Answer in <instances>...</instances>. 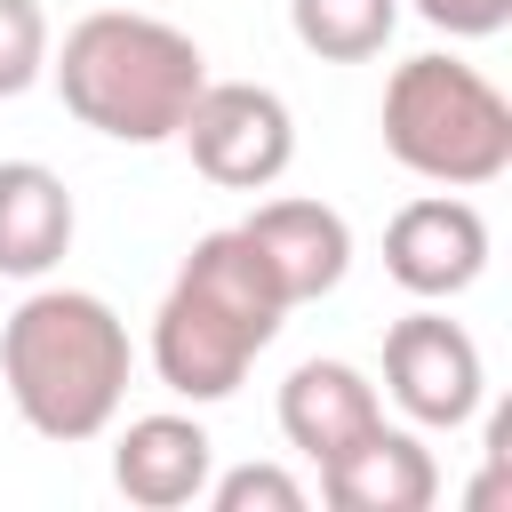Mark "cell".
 Listing matches in <instances>:
<instances>
[{
	"label": "cell",
	"mask_w": 512,
	"mask_h": 512,
	"mask_svg": "<svg viewBox=\"0 0 512 512\" xmlns=\"http://www.w3.org/2000/svg\"><path fill=\"white\" fill-rule=\"evenodd\" d=\"M288 312L296 304L280 296V280L264 272V256L248 248L240 224L200 232L192 256H184V272L168 280V296L152 312V368H160V384L176 400L216 408V400L240 392L248 360L280 336Z\"/></svg>",
	"instance_id": "obj_1"
},
{
	"label": "cell",
	"mask_w": 512,
	"mask_h": 512,
	"mask_svg": "<svg viewBox=\"0 0 512 512\" xmlns=\"http://www.w3.org/2000/svg\"><path fill=\"white\" fill-rule=\"evenodd\" d=\"M128 320L88 288H32L0 320V384L40 440H96L128 400Z\"/></svg>",
	"instance_id": "obj_2"
},
{
	"label": "cell",
	"mask_w": 512,
	"mask_h": 512,
	"mask_svg": "<svg viewBox=\"0 0 512 512\" xmlns=\"http://www.w3.org/2000/svg\"><path fill=\"white\" fill-rule=\"evenodd\" d=\"M56 96L80 128L112 136V144H168L208 80V56L192 32H176L168 16L144 8H96L64 32V48L48 56Z\"/></svg>",
	"instance_id": "obj_3"
},
{
	"label": "cell",
	"mask_w": 512,
	"mask_h": 512,
	"mask_svg": "<svg viewBox=\"0 0 512 512\" xmlns=\"http://www.w3.org/2000/svg\"><path fill=\"white\" fill-rule=\"evenodd\" d=\"M376 120H384V152L440 192H480L512 168V104L464 56H440V48L408 56L384 80Z\"/></svg>",
	"instance_id": "obj_4"
},
{
	"label": "cell",
	"mask_w": 512,
	"mask_h": 512,
	"mask_svg": "<svg viewBox=\"0 0 512 512\" xmlns=\"http://www.w3.org/2000/svg\"><path fill=\"white\" fill-rule=\"evenodd\" d=\"M176 136H184L192 168L208 184H224V192H264L296 160V112L264 80H200Z\"/></svg>",
	"instance_id": "obj_5"
},
{
	"label": "cell",
	"mask_w": 512,
	"mask_h": 512,
	"mask_svg": "<svg viewBox=\"0 0 512 512\" xmlns=\"http://www.w3.org/2000/svg\"><path fill=\"white\" fill-rule=\"evenodd\" d=\"M384 392L400 400L408 424L456 432V424H472L480 400H488V360H480V344H472L464 320L416 304L408 320L384 328Z\"/></svg>",
	"instance_id": "obj_6"
},
{
	"label": "cell",
	"mask_w": 512,
	"mask_h": 512,
	"mask_svg": "<svg viewBox=\"0 0 512 512\" xmlns=\"http://www.w3.org/2000/svg\"><path fill=\"white\" fill-rule=\"evenodd\" d=\"M384 272L416 304H448L488 272V216L464 192H424L384 224Z\"/></svg>",
	"instance_id": "obj_7"
},
{
	"label": "cell",
	"mask_w": 512,
	"mask_h": 512,
	"mask_svg": "<svg viewBox=\"0 0 512 512\" xmlns=\"http://www.w3.org/2000/svg\"><path fill=\"white\" fill-rule=\"evenodd\" d=\"M248 248L264 256V272L280 280L288 304H320L344 272H352V224L328 208V200H264L248 224Z\"/></svg>",
	"instance_id": "obj_8"
},
{
	"label": "cell",
	"mask_w": 512,
	"mask_h": 512,
	"mask_svg": "<svg viewBox=\"0 0 512 512\" xmlns=\"http://www.w3.org/2000/svg\"><path fill=\"white\" fill-rule=\"evenodd\" d=\"M216 472V440L200 416H136L120 440H112V488L144 512H176V504H200Z\"/></svg>",
	"instance_id": "obj_9"
},
{
	"label": "cell",
	"mask_w": 512,
	"mask_h": 512,
	"mask_svg": "<svg viewBox=\"0 0 512 512\" xmlns=\"http://www.w3.org/2000/svg\"><path fill=\"white\" fill-rule=\"evenodd\" d=\"M320 496L336 512H432L440 464H432V448L416 432L376 424V432H360L352 448H336L320 464Z\"/></svg>",
	"instance_id": "obj_10"
},
{
	"label": "cell",
	"mask_w": 512,
	"mask_h": 512,
	"mask_svg": "<svg viewBox=\"0 0 512 512\" xmlns=\"http://www.w3.org/2000/svg\"><path fill=\"white\" fill-rule=\"evenodd\" d=\"M376 424H384V400H376V384L352 360H296L288 368V384H280V432H288L296 456L328 464L336 448H352Z\"/></svg>",
	"instance_id": "obj_11"
},
{
	"label": "cell",
	"mask_w": 512,
	"mask_h": 512,
	"mask_svg": "<svg viewBox=\"0 0 512 512\" xmlns=\"http://www.w3.org/2000/svg\"><path fill=\"white\" fill-rule=\"evenodd\" d=\"M72 192L40 160H0V280H40L72 248Z\"/></svg>",
	"instance_id": "obj_12"
},
{
	"label": "cell",
	"mask_w": 512,
	"mask_h": 512,
	"mask_svg": "<svg viewBox=\"0 0 512 512\" xmlns=\"http://www.w3.org/2000/svg\"><path fill=\"white\" fill-rule=\"evenodd\" d=\"M288 24L320 64H368V56H384L400 0H288Z\"/></svg>",
	"instance_id": "obj_13"
},
{
	"label": "cell",
	"mask_w": 512,
	"mask_h": 512,
	"mask_svg": "<svg viewBox=\"0 0 512 512\" xmlns=\"http://www.w3.org/2000/svg\"><path fill=\"white\" fill-rule=\"evenodd\" d=\"M216 512H304V480L280 472V464H232V472H208L200 488Z\"/></svg>",
	"instance_id": "obj_14"
},
{
	"label": "cell",
	"mask_w": 512,
	"mask_h": 512,
	"mask_svg": "<svg viewBox=\"0 0 512 512\" xmlns=\"http://www.w3.org/2000/svg\"><path fill=\"white\" fill-rule=\"evenodd\" d=\"M48 72V16L40 0H0V96H24Z\"/></svg>",
	"instance_id": "obj_15"
},
{
	"label": "cell",
	"mask_w": 512,
	"mask_h": 512,
	"mask_svg": "<svg viewBox=\"0 0 512 512\" xmlns=\"http://www.w3.org/2000/svg\"><path fill=\"white\" fill-rule=\"evenodd\" d=\"M416 16L448 40H488V32L512 24V0H416Z\"/></svg>",
	"instance_id": "obj_16"
}]
</instances>
